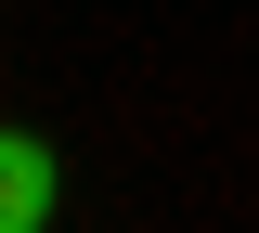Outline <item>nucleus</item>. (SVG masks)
<instances>
[{
    "label": "nucleus",
    "mask_w": 259,
    "mask_h": 233,
    "mask_svg": "<svg viewBox=\"0 0 259 233\" xmlns=\"http://www.w3.org/2000/svg\"><path fill=\"white\" fill-rule=\"evenodd\" d=\"M52 195H65V168L39 130H0V233H52Z\"/></svg>",
    "instance_id": "nucleus-1"
}]
</instances>
